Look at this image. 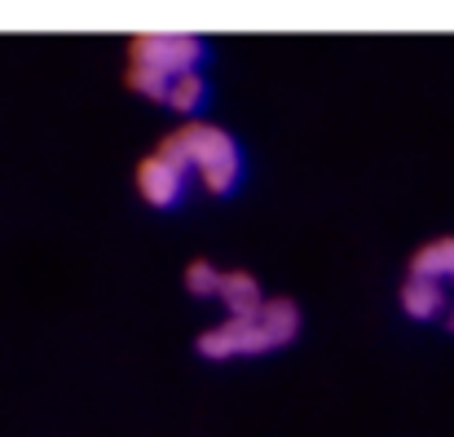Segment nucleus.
I'll list each match as a JSON object with an SVG mask.
<instances>
[{
    "label": "nucleus",
    "instance_id": "obj_1",
    "mask_svg": "<svg viewBox=\"0 0 454 437\" xmlns=\"http://www.w3.org/2000/svg\"><path fill=\"white\" fill-rule=\"evenodd\" d=\"M296 336H301V305L292 296H270L247 318H225L216 327H203L194 349L207 362H225V358H256V354L283 349Z\"/></svg>",
    "mask_w": 454,
    "mask_h": 437
},
{
    "label": "nucleus",
    "instance_id": "obj_2",
    "mask_svg": "<svg viewBox=\"0 0 454 437\" xmlns=\"http://www.w3.org/2000/svg\"><path fill=\"white\" fill-rule=\"evenodd\" d=\"M159 150H168L203 190L212 195H234L239 181H243V146L230 129L221 124H207V120H185L176 124Z\"/></svg>",
    "mask_w": 454,
    "mask_h": 437
},
{
    "label": "nucleus",
    "instance_id": "obj_3",
    "mask_svg": "<svg viewBox=\"0 0 454 437\" xmlns=\"http://www.w3.org/2000/svg\"><path fill=\"white\" fill-rule=\"evenodd\" d=\"M207 62V44L199 36H181V31H151V36H133L129 40V67H124V84L151 102H168L172 84L190 71H203Z\"/></svg>",
    "mask_w": 454,
    "mask_h": 437
},
{
    "label": "nucleus",
    "instance_id": "obj_4",
    "mask_svg": "<svg viewBox=\"0 0 454 437\" xmlns=\"http://www.w3.org/2000/svg\"><path fill=\"white\" fill-rule=\"evenodd\" d=\"M190 181H194V177H190L168 150H159V146L137 163V195H142L151 208H176V203L185 199Z\"/></svg>",
    "mask_w": 454,
    "mask_h": 437
},
{
    "label": "nucleus",
    "instance_id": "obj_5",
    "mask_svg": "<svg viewBox=\"0 0 454 437\" xmlns=\"http://www.w3.org/2000/svg\"><path fill=\"white\" fill-rule=\"evenodd\" d=\"M397 300H402V309H406L415 322H437V318L450 314V305H454L450 288L437 283V279H424V274H406Z\"/></svg>",
    "mask_w": 454,
    "mask_h": 437
},
{
    "label": "nucleus",
    "instance_id": "obj_6",
    "mask_svg": "<svg viewBox=\"0 0 454 437\" xmlns=\"http://www.w3.org/2000/svg\"><path fill=\"white\" fill-rule=\"evenodd\" d=\"M216 300L230 309V318H247V314H256L270 296L261 291V279H256V274H247V270H225Z\"/></svg>",
    "mask_w": 454,
    "mask_h": 437
},
{
    "label": "nucleus",
    "instance_id": "obj_7",
    "mask_svg": "<svg viewBox=\"0 0 454 437\" xmlns=\"http://www.w3.org/2000/svg\"><path fill=\"white\" fill-rule=\"evenodd\" d=\"M411 274H424V279H437V283L454 288V239L424 243V248L411 257Z\"/></svg>",
    "mask_w": 454,
    "mask_h": 437
},
{
    "label": "nucleus",
    "instance_id": "obj_8",
    "mask_svg": "<svg viewBox=\"0 0 454 437\" xmlns=\"http://www.w3.org/2000/svg\"><path fill=\"white\" fill-rule=\"evenodd\" d=\"M168 111H176V115H185V120H194L203 107H207V80H203V71H190V75H181L176 84H172V93H168V102H163Z\"/></svg>",
    "mask_w": 454,
    "mask_h": 437
},
{
    "label": "nucleus",
    "instance_id": "obj_9",
    "mask_svg": "<svg viewBox=\"0 0 454 437\" xmlns=\"http://www.w3.org/2000/svg\"><path fill=\"white\" fill-rule=\"evenodd\" d=\"M221 274H225V270H216V261H203V257H199V261L185 266V291L199 296V300H212V296L221 291Z\"/></svg>",
    "mask_w": 454,
    "mask_h": 437
},
{
    "label": "nucleus",
    "instance_id": "obj_10",
    "mask_svg": "<svg viewBox=\"0 0 454 437\" xmlns=\"http://www.w3.org/2000/svg\"><path fill=\"white\" fill-rule=\"evenodd\" d=\"M446 327H450V331H454V305H450V314H446Z\"/></svg>",
    "mask_w": 454,
    "mask_h": 437
}]
</instances>
